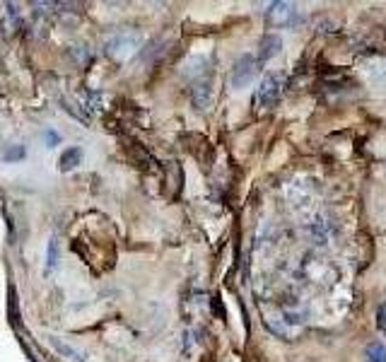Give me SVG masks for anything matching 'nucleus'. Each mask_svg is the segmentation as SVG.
Instances as JSON below:
<instances>
[{
	"mask_svg": "<svg viewBox=\"0 0 386 362\" xmlns=\"http://www.w3.org/2000/svg\"><path fill=\"white\" fill-rule=\"evenodd\" d=\"M282 90H285V75L282 73H268L263 80H261L259 90H256V102L259 107L270 109L280 102Z\"/></svg>",
	"mask_w": 386,
	"mask_h": 362,
	"instance_id": "f03ea898",
	"label": "nucleus"
},
{
	"mask_svg": "<svg viewBox=\"0 0 386 362\" xmlns=\"http://www.w3.org/2000/svg\"><path fill=\"white\" fill-rule=\"evenodd\" d=\"M80 164H83V147L73 145L61 155V172H70V169L80 167Z\"/></svg>",
	"mask_w": 386,
	"mask_h": 362,
	"instance_id": "1a4fd4ad",
	"label": "nucleus"
},
{
	"mask_svg": "<svg viewBox=\"0 0 386 362\" xmlns=\"http://www.w3.org/2000/svg\"><path fill=\"white\" fill-rule=\"evenodd\" d=\"M191 102L198 112H205L213 104V82H210V78L195 80V85L191 87Z\"/></svg>",
	"mask_w": 386,
	"mask_h": 362,
	"instance_id": "39448f33",
	"label": "nucleus"
},
{
	"mask_svg": "<svg viewBox=\"0 0 386 362\" xmlns=\"http://www.w3.org/2000/svg\"><path fill=\"white\" fill-rule=\"evenodd\" d=\"M41 140H43V145L46 147H56V145H61V133L53 130V128H43L41 130Z\"/></svg>",
	"mask_w": 386,
	"mask_h": 362,
	"instance_id": "9b49d317",
	"label": "nucleus"
},
{
	"mask_svg": "<svg viewBox=\"0 0 386 362\" xmlns=\"http://www.w3.org/2000/svg\"><path fill=\"white\" fill-rule=\"evenodd\" d=\"M70 56H73V60L78 65H83V63H87V60L92 58V51L87 46H73V48H70Z\"/></svg>",
	"mask_w": 386,
	"mask_h": 362,
	"instance_id": "f8f14e48",
	"label": "nucleus"
},
{
	"mask_svg": "<svg viewBox=\"0 0 386 362\" xmlns=\"http://www.w3.org/2000/svg\"><path fill=\"white\" fill-rule=\"evenodd\" d=\"M259 68H261L259 58L251 56V53H244V56L235 63V68H232V87H235V90L247 87L249 82L259 75Z\"/></svg>",
	"mask_w": 386,
	"mask_h": 362,
	"instance_id": "7ed1b4c3",
	"label": "nucleus"
},
{
	"mask_svg": "<svg viewBox=\"0 0 386 362\" xmlns=\"http://www.w3.org/2000/svg\"><path fill=\"white\" fill-rule=\"evenodd\" d=\"M58 263H61V239L53 234V237L48 239V246H46V266H43V273L51 276V273L58 268Z\"/></svg>",
	"mask_w": 386,
	"mask_h": 362,
	"instance_id": "0eeeda50",
	"label": "nucleus"
},
{
	"mask_svg": "<svg viewBox=\"0 0 386 362\" xmlns=\"http://www.w3.org/2000/svg\"><path fill=\"white\" fill-rule=\"evenodd\" d=\"M140 41H143V36H140L138 29H116L104 39V51H106V56L123 60V58H128L130 53L138 51Z\"/></svg>",
	"mask_w": 386,
	"mask_h": 362,
	"instance_id": "f257e3e1",
	"label": "nucleus"
},
{
	"mask_svg": "<svg viewBox=\"0 0 386 362\" xmlns=\"http://www.w3.org/2000/svg\"><path fill=\"white\" fill-rule=\"evenodd\" d=\"M280 48H282V39L278 34H266L259 43V56H256L259 63H266V60L275 58L280 53Z\"/></svg>",
	"mask_w": 386,
	"mask_h": 362,
	"instance_id": "423d86ee",
	"label": "nucleus"
},
{
	"mask_svg": "<svg viewBox=\"0 0 386 362\" xmlns=\"http://www.w3.org/2000/svg\"><path fill=\"white\" fill-rule=\"evenodd\" d=\"M266 20L273 27H295L300 22V10L295 3H270L266 10Z\"/></svg>",
	"mask_w": 386,
	"mask_h": 362,
	"instance_id": "20e7f679",
	"label": "nucleus"
},
{
	"mask_svg": "<svg viewBox=\"0 0 386 362\" xmlns=\"http://www.w3.org/2000/svg\"><path fill=\"white\" fill-rule=\"evenodd\" d=\"M25 157V145H10V147H5V152H3V160H22Z\"/></svg>",
	"mask_w": 386,
	"mask_h": 362,
	"instance_id": "ddd939ff",
	"label": "nucleus"
},
{
	"mask_svg": "<svg viewBox=\"0 0 386 362\" xmlns=\"http://www.w3.org/2000/svg\"><path fill=\"white\" fill-rule=\"evenodd\" d=\"M367 362H386V345L382 343H372L367 348Z\"/></svg>",
	"mask_w": 386,
	"mask_h": 362,
	"instance_id": "9d476101",
	"label": "nucleus"
},
{
	"mask_svg": "<svg viewBox=\"0 0 386 362\" xmlns=\"http://www.w3.org/2000/svg\"><path fill=\"white\" fill-rule=\"evenodd\" d=\"M48 343H51L53 348H56L65 360H70V362H87V360H85V355L80 353L78 348H73V345H68L65 341H61V338H58V336H51V338H48Z\"/></svg>",
	"mask_w": 386,
	"mask_h": 362,
	"instance_id": "6e6552de",
	"label": "nucleus"
},
{
	"mask_svg": "<svg viewBox=\"0 0 386 362\" xmlns=\"http://www.w3.org/2000/svg\"><path fill=\"white\" fill-rule=\"evenodd\" d=\"M377 328L382 333H386V302H382L377 309Z\"/></svg>",
	"mask_w": 386,
	"mask_h": 362,
	"instance_id": "4468645a",
	"label": "nucleus"
}]
</instances>
